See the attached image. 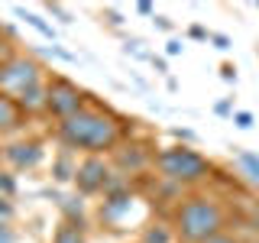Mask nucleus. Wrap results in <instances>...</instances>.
I'll return each instance as SVG.
<instances>
[{
    "label": "nucleus",
    "mask_w": 259,
    "mask_h": 243,
    "mask_svg": "<svg viewBox=\"0 0 259 243\" xmlns=\"http://www.w3.org/2000/svg\"><path fill=\"white\" fill-rule=\"evenodd\" d=\"M0 214H10V205H7L4 198H0Z\"/></svg>",
    "instance_id": "c85d7f7f"
},
{
    "label": "nucleus",
    "mask_w": 259,
    "mask_h": 243,
    "mask_svg": "<svg viewBox=\"0 0 259 243\" xmlns=\"http://www.w3.org/2000/svg\"><path fill=\"white\" fill-rule=\"evenodd\" d=\"M55 243H84L78 227H59V233H55Z\"/></svg>",
    "instance_id": "2eb2a0df"
},
{
    "label": "nucleus",
    "mask_w": 259,
    "mask_h": 243,
    "mask_svg": "<svg viewBox=\"0 0 259 243\" xmlns=\"http://www.w3.org/2000/svg\"><path fill=\"white\" fill-rule=\"evenodd\" d=\"M233 124H237L240 130H253L256 120H253V113H249V110H237V113H233Z\"/></svg>",
    "instance_id": "f3484780"
},
{
    "label": "nucleus",
    "mask_w": 259,
    "mask_h": 243,
    "mask_svg": "<svg viewBox=\"0 0 259 243\" xmlns=\"http://www.w3.org/2000/svg\"><path fill=\"white\" fill-rule=\"evenodd\" d=\"M156 26H159V29H172V23H168L165 16H156Z\"/></svg>",
    "instance_id": "a878e982"
},
{
    "label": "nucleus",
    "mask_w": 259,
    "mask_h": 243,
    "mask_svg": "<svg viewBox=\"0 0 259 243\" xmlns=\"http://www.w3.org/2000/svg\"><path fill=\"white\" fill-rule=\"evenodd\" d=\"M224 227V208L214 198H188L178 208V230L191 243H207Z\"/></svg>",
    "instance_id": "f03ea898"
},
{
    "label": "nucleus",
    "mask_w": 259,
    "mask_h": 243,
    "mask_svg": "<svg viewBox=\"0 0 259 243\" xmlns=\"http://www.w3.org/2000/svg\"><path fill=\"white\" fill-rule=\"evenodd\" d=\"M136 10H140L143 16H149V13H152V4H140V7H136Z\"/></svg>",
    "instance_id": "bb28decb"
},
{
    "label": "nucleus",
    "mask_w": 259,
    "mask_h": 243,
    "mask_svg": "<svg viewBox=\"0 0 259 243\" xmlns=\"http://www.w3.org/2000/svg\"><path fill=\"white\" fill-rule=\"evenodd\" d=\"M214 110L221 113V117H227V113H233V101H230V97H227V101H221V104H217Z\"/></svg>",
    "instance_id": "aec40b11"
},
{
    "label": "nucleus",
    "mask_w": 259,
    "mask_h": 243,
    "mask_svg": "<svg viewBox=\"0 0 259 243\" xmlns=\"http://www.w3.org/2000/svg\"><path fill=\"white\" fill-rule=\"evenodd\" d=\"M256 243H259V240H256Z\"/></svg>",
    "instance_id": "7c9ffc66"
},
{
    "label": "nucleus",
    "mask_w": 259,
    "mask_h": 243,
    "mask_svg": "<svg viewBox=\"0 0 259 243\" xmlns=\"http://www.w3.org/2000/svg\"><path fill=\"white\" fill-rule=\"evenodd\" d=\"M20 127V104L10 101L7 94H0V130Z\"/></svg>",
    "instance_id": "6e6552de"
},
{
    "label": "nucleus",
    "mask_w": 259,
    "mask_h": 243,
    "mask_svg": "<svg viewBox=\"0 0 259 243\" xmlns=\"http://www.w3.org/2000/svg\"><path fill=\"white\" fill-rule=\"evenodd\" d=\"M39 104H46V91L42 88H26V91H20V107H39Z\"/></svg>",
    "instance_id": "ddd939ff"
},
{
    "label": "nucleus",
    "mask_w": 259,
    "mask_h": 243,
    "mask_svg": "<svg viewBox=\"0 0 259 243\" xmlns=\"http://www.w3.org/2000/svg\"><path fill=\"white\" fill-rule=\"evenodd\" d=\"M253 230L259 233V211H256V214H253Z\"/></svg>",
    "instance_id": "c756f323"
},
{
    "label": "nucleus",
    "mask_w": 259,
    "mask_h": 243,
    "mask_svg": "<svg viewBox=\"0 0 259 243\" xmlns=\"http://www.w3.org/2000/svg\"><path fill=\"white\" fill-rule=\"evenodd\" d=\"M210 39H214V46L221 49V52H227V49H230V39H227L224 32H214V36H210Z\"/></svg>",
    "instance_id": "6ab92c4d"
},
{
    "label": "nucleus",
    "mask_w": 259,
    "mask_h": 243,
    "mask_svg": "<svg viewBox=\"0 0 259 243\" xmlns=\"http://www.w3.org/2000/svg\"><path fill=\"white\" fill-rule=\"evenodd\" d=\"M7 159H10L13 166L26 169V166H36V162L42 159V149H39L36 143H16V146L7 149Z\"/></svg>",
    "instance_id": "0eeeda50"
},
{
    "label": "nucleus",
    "mask_w": 259,
    "mask_h": 243,
    "mask_svg": "<svg viewBox=\"0 0 259 243\" xmlns=\"http://www.w3.org/2000/svg\"><path fill=\"white\" fill-rule=\"evenodd\" d=\"M49 10H52L55 16H59V20H62V23H71V16H68V13H65V10H62V7H59V4H49Z\"/></svg>",
    "instance_id": "412c9836"
},
{
    "label": "nucleus",
    "mask_w": 259,
    "mask_h": 243,
    "mask_svg": "<svg viewBox=\"0 0 259 243\" xmlns=\"http://www.w3.org/2000/svg\"><path fill=\"white\" fill-rule=\"evenodd\" d=\"M188 32H191V36H194V39H207V32H204V29H201V26H191Z\"/></svg>",
    "instance_id": "393cba45"
},
{
    "label": "nucleus",
    "mask_w": 259,
    "mask_h": 243,
    "mask_svg": "<svg viewBox=\"0 0 259 243\" xmlns=\"http://www.w3.org/2000/svg\"><path fill=\"white\" fill-rule=\"evenodd\" d=\"M16 16H23V20H26L32 29H39V32H42L46 39H55V29L49 26V23L42 20V16H36V13H26V10H16Z\"/></svg>",
    "instance_id": "f8f14e48"
},
{
    "label": "nucleus",
    "mask_w": 259,
    "mask_h": 243,
    "mask_svg": "<svg viewBox=\"0 0 259 243\" xmlns=\"http://www.w3.org/2000/svg\"><path fill=\"white\" fill-rule=\"evenodd\" d=\"M130 205H133V198H130V194H113L107 205H104L101 214L107 217V221H117V217L123 214V211H130Z\"/></svg>",
    "instance_id": "9b49d317"
},
{
    "label": "nucleus",
    "mask_w": 259,
    "mask_h": 243,
    "mask_svg": "<svg viewBox=\"0 0 259 243\" xmlns=\"http://www.w3.org/2000/svg\"><path fill=\"white\" fill-rule=\"evenodd\" d=\"M221 75H224V81H237V68H233V65H224Z\"/></svg>",
    "instance_id": "5701e85b"
},
{
    "label": "nucleus",
    "mask_w": 259,
    "mask_h": 243,
    "mask_svg": "<svg viewBox=\"0 0 259 243\" xmlns=\"http://www.w3.org/2000/svg\"><path fill=\"white\" fill-rule=\"evenodd\" d=\"M75 172H78V166L71 169V159H68V156H62L59 162H55V178H59V182H68V178H75Z\"/></svg>",
    "instance_id": "4468645a"
},
{
    "label": "nucleus",
    "mask_w": 259,
    "mask_h": 243,
    "mask_svg": "<svg viewBox=\"0 0 259 243\" xmlns=\"http://www.w3.org/2000/svg\"><path fill=\"white\" fill-rule=\"evenodd\" d=\"M165 52H168V55H178V52H182V43H178V39H172V43H168V49H165Z\"/></svg>",
    "instance_id": "b1692460"
},
{
    "label": "nucleus",
    "mask_w": 259,
    "mask_h": 243,
    "mask_svg": "<svg viewBox=\"0 0 259 243\" xmlns=\"http://www.w3.org/2000/svg\"><path fill=\"white\" fill-rule=\"evenodd\" d=\"M146 159H149V152H143L140 146H133V149H123V152H117V162H120V169H130V172H136V169H143L146 166Z\"/></svg>",
    "instance_id": "1a4fd4ad"
},
{
    "label": "nucleus",
    "mask_w": 259,
    "mask_h": 243,
    "mask_svg": "<svg viewBox=\"0 0 259 243\" xmlns=\"http://www.w3.org/2000/svg\"><path fill=\"white\" fill-rule=\"evenodd\" d=\"M0 191H7V194L16 191V182H13L10 175H4V172H0Z\"/></svg>",
    "instance_id": "a211bd4d"
},
{
    "label": "nucleus",
    "mask_w": 259,
    "mask_h": 243,
    "mask_svg": "<svg viewBox=\"0 0 259 243\" xmlns=\"http://www.w3.org/2000/svg\"><path fill=\"white\" fill-rule=\"evenodd\" d=\"M75 182H78V188L84 194H94L97 188H104V182H107V166H104L97 156L84 159L78 166V172H75Z\"/></svg>",
    "instance_id": "423d86ee"
},
{
    "label": "nucleus",
    "mask_w": 259,
    "mask_h": 243,
    "mask_svg": "<svg viewBox=\"0 0 259 243\" xmlns=\"http://www.w3.org/2000/svg\"><path fill=\"white\" fill-rule=\"evenodd\" d=\"M237 162H240L243 175H246L249 182H256V185H259V156H256V152H249V149H237Z\"/></svg>",
    "instance_id": "9d476101"
},
{
    "label": "nucleus",
    "mask_w": 259,
    "mask_h": 243,
    "mask_svg": "<svg viewBox=\"0 0 259 243\" xmlns=\"http://www.w3.org/2000/svg\"><path fill=\"white\" fill-rule=\"evenodd\" d=\"M0 85H4V88H16V91L36 88L39 85V65L26 62V59H13L7 68H0Z\"/></svg>",
    "instance_id": "39448f33"
},
{
    "label": "nucleus",
    "mask_w": 259,
    "mask_h": 243,
    "mask_svg": "<svg viewBox=\"0 0 259 243\" xmlns=\"http://www.w3.org/2000/svg\"><path fill=\"white\" fill-rule=\"evenodd\" d=\"M207 243H240L237 237H230V233H217V237H210Z\"/></svg>",
    "instance_id": "4be33fe9"
},
{
    "label": "nucleus",
    "mask_w": 259,
    "mask_h": 243,
    "mask_svg": "<svg viewBox=\"0 0 259 243\" xmlns=\"http://www.w3.org/2000/svg\"><path fill=\"white\" fill-rule=\"evenodd\" d=\"M46 104L55 117L68 120V117H75V113L84 110V91H81L78 85H71V81H65V78H55L46 91Z\"/></svg>",
    "instance_id": "20e7f679"
},
{
    "label": "nucleus",
    "mask_w": 259,
    "mask_h": 243,
    "mask_svg": "<svg viewBox=\"0 0 259 243\" xmlns=\"http://www.w3.org/2000/svg\"><path fill=\"white\" fill-rule=\"evenodd\" d=\"M146 243H168V230L165 227H149L146 230Z\"/></svg>",
    "instance_id": "dca6fc26"
},
{
    "label": "nucleus",
    "mask_w": 259,
    "mask_h": 243,
    "mask_svg": "<svg viewBox=\"0 0 259 243\" xmlns=\"http://www.w3.org/2000/svg\"><path fill=\"white\" fill-rule=\"evenodd\" d=\"M10 240H13V237H10V233L4 230V227H0V243H10Z\"/></svg>",
    "instance_id": "cd10ccee"
},
{
    "label": "nucleus",
    "mask_w": 259,
    "mask_h": 243,
    "mask_svg": "<svg viewBox=\"0 0 259 243\" xmlns=\"http://www.w3.org/2000/svg\"><path fill=\"white\" fill-rule=\"evenodd\" d=\"M59 136L65 140V146H71V149L101 152V149H113V146H117V140H120V124L110 117V113L81 110V113H75V117L62 120Z\"/></svg>",
    "instance_id": "f257e3e1"
},
{
    "label": "nucleus",
    "mask_w": 259,
    "mask_h": 243,
    "mask_svg": "<svg viewBox=\"0 0 259 243\" xmlns=\"http://www.w3.org/2000/svg\"><path fill=\"white\" fill-rule=\"evenodd\" d=\"M159 172L172 182H201L210 172V162L201 152L188 149V146H172V149H162L156 156Z\"/></svg>",
    "instance_id": "7ed1b4c3"
}]
</instances>
